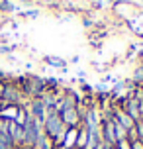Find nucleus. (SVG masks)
<instances>
[{
  "label": "nucleus",
  "mask_w": 143,
  "mask_h": 149,
  "mask_svg": "<svg viewBox=\"0 0 143 149\" xmlns=\"http://www.w3.org/2000/svg\"><path fill=\"white\" fill-rule=\"evenodd\" d=\"M20 90H22L26 96L31 98H39L43 92L47 90L45 86V79H41V77H28V79H22V84H20Z\"/></svg>",
  "instance_id": "1"
},
{
  "label": "nucleus",
  "mask_w": 143,
  "mask_h": 149,
  "mask_svg": "<svg viewBox=\"0 0 143 149\" xmlns=\"http://www.w3.org/2000/svg\"><path fill=\"white\" fill-rule=\"evenodd\" d=\"M6 126H8V134L12 137L16 149H20V145H22V141H24V126L18 124L16 120H6Z\"/></svg>",
  "instance_id": "2"
},
{
  "label": "nucleus",
  "mask_w": 143,
  "mask_h": 149,
  "mask_svg": "<svg viewBox=\"0 0 143 149\" xmlns=\"http://www.w3.org/2000/svg\"><path fill=\"white\" fill-rule=\"evenodd\" d=\"M100 137L104 143H110V145H116L118 139H116V134H114V126H112V118H104L102 124H100Z\"/></svg>",
  "instance_id": "3"
},
{
  "label": "nucleus",
  "mask_w": 143,
  "mask_h": 149,
  "mask_svg": "<svg viewBox=\"0 0 143 149\" xmlns=\"http://www.w3.org/2000/svg\"><path fill=\"white\" fill-rule=\"evenodd\" d=\"M112 118L116 120V122H118V124H120L121 127H126V130H131V127H135V122H133V120L129 118V114H126V112L121 110L120 106L118 104H114V110H112Z\"/></svg>",
  "instance_id": "4"
},
{
  "label": "nucleus",
  "mask_w": 143,
  "mask_h": 149,
  "mask_svg": "<svg viewBox=\"0 0 143 149\" xmlns=\"http://www.w3.org/2000/svg\"><path fill=\"white\" fill-rule=\"evenodd\" d=\"M28 110H30V114H31L35 120H39L41 124L45 122V118H47V108L43 106V102H41L39 98H31V100H30V106H28Z\"/></svg>",
  "instance_id": "5"
},
{
  "label": "nucleus",
  "mask_w": 143,
  "mask_h": 149,
  "mask_svg": "<svg viewBox=\"0 0 143 149\" xmlns=\"http://www.w3.org/2000/svg\"><path fill=\"white\" fill-rule=\"evenodd\" d=\"M33 149H55V143H53V139L49 137L47 134H39L37 141H35V145H33Z\"/></svg>",
  "instance_id": "6"
},
{
  "label": "nucleus",
  "mask_w": 143,
  "mask_h": 149,
  "mask_svg": "<svg viewBox=\"0 0 143 149\" xmlns=\"http://www.w3.org/2000/svg\"><path fill=\"white\" fill-rule=\"evenodd\" d=\"M43 61H45L49 67H55V69H65L67 67V61L61 59V57H57V55H45Z\"/></svg>",
  "instance_id": "7"
},
{
  "label": "nucleus",
  "mask_w": 143,
  "mask_h": 149,
  "mask_svg": "<svg viewBox=\"0 0 143 149\" xmlns=\"http://www.w3.org/2000/svg\"><path fill=\"white\" fill-rule=\"evenodd\" d=\"M86 141H88V132H86L84 126H81L78 127V135H76V149H84Z\"/></svg>",
  "instance_id": "8"
},
{
  "label": "nucleus",
  "mask_w": 143,
  "mask_h": 149,
  "mask_svg": "<svg viewBox=\"0 0 143 149\" xmlns=\"http://www.w3.org/2000/svg\"><path fill=\"white\" fill-rule=\"evenodd\" d=\"M16 10H18V6H16L12 0H0V12L2 14H12Z\"/></svg>",
  "instance_id": "9"
},
{
  "label": "nucleus",
  "mask_w": 143,
  "mask_h": 149,
  "mask_svg": "<svg viewBox=\"0 0 143 149\" xmlns=\"http://www.w3.org/2000/svg\"><path fill=\"white\" fill-rule=\"evenodd\" d=\"M16 12H18V16H22V18H37L39 16L37 8H30V10H20V8H18Z\"/></svg>",
  "instance_id": "10"
},
{
  "label": "nucleus",
  "mask_w": 143,
  "mask_h": 149,
  "mask_svg": "<svg viewBox=\"0 0 143 149\" xmlns=\"http://www.w3.org/2000/svg\"><path fill=\"white\" fill-rule=\"evenodd\" d=\"M116 149H131V143L128 139H124V141H118L116 143Z\"/></svg>",
  "instance_id": "11"
},
{
  "label": "nucleus",
  "mask_w": 143,
  "mask_h": 149,
  "mask_svg": "<svg viewBox=\"0 0 143 149\" xmlns=\"http://www.w3.org/2000/svg\"><path fill=\"white\" fill-rule=\"evenodd\" d=\"M135 130H137V137H139V141H143V124H141V122H137V124H135Z\"/></svg>",
  "instance_id": "12"
},
{
  "label": "nucleus",
  "mask_w": 143,
  "mask_h": 149,
  "mask_svg": "<svg viewBox=\"0 0 143 149\" xmlns=\"http://www.w3.org/2000/svg\"><path fill=\"white\" fill-rule=\"evenodd\" d=\"M14 51V47H12V45H0V53H6V55H10V53Z\"/></svg>",
  "instance_id": "13"
},
{
  "label": "nucleus",
  "mask_w": 143,
  "mask_h": 149,
  "mask_svg": "<svg viewBox=\"0 0 143 149\" xmlns=\"http://www.w3.org/2000/svg\"><path fill=\"white\" fill-rule=\"evenodd\" d=\"M0 149H16V145H14V143L4 141V139H0Z\"/></svg>",
  "instance_id": "14"
},
{
  "label": "nucleus",
  "mask_w": 143,
  "mask_h": 149,
  "mask_svg": "<svg viewBox=\"0 0 143 149\" xmlns=\"http://www.w3.org/2000/svg\"><path fill=\"white\" fill-rule=\"evenodd\" d=\"M96 149H116V145H110V143H104V141H100V145H98Z\"/></svg>",
  "instance_id": "15"
},
{
  "label": "nucleus",
  "mask_w": 143,
  "mask_h": 149,
  "mask_svg": "<svg viewBox=\"0 0 143 149\" xmlns=\"http://www.w3.org/2000/svg\"><path fill=\"white\" fill-rule=\"evenodd\" d=\"M131 143V149H143V141H139V139H137V141H129Z\"/></svg>",
  "instance_id": "16"
},
{
  "label": "nucleus",
  "mask_w": 143,
  "mask_h": 149,
  "mask_svg": "<svg viewBox=\"0 0 143 149\" xmlns=\"http://www.w3.org/2000/svg\"><path fill=\"white\" fill-rule=\"evenodd\" d=\"M83 24L86 26V28H92V26H94V22H92V20H88V18H83Z\"/></svg>",
  "instance_id": "17"
},
{
  "label": "nucleus",
  "mask_w": 143,
  "mask_h": 149,
  "mask_svg": "<svg viewBox=\"0 0 143 149\" xmlns=\"http://www.w3.org/2000/svg\"><path fill=\"white\" fill-rule=\"evenodd\" d=\"M39 2H43L45 6H55V2H57V0H39Z\"/></svg>",
  "instance_id": "18"
},
{
  "label": "nucleus",
  "mask_w": 143,
  "mask_h": 149,
  "mask_svg": "<svg viewBox=\"0 0 143 149\" xmlns=\"http://www.w3.org/2000/svg\"><path fill=\"white\" fill-rule=\"evenodd\" d=\"M139 114H141V120H143V100L139 102Z\"/></svg>",
  "instance_id": "19"
},
{
  "label": "nucleus",
  "mask_w": 143,
  "mask_h": 149,
  "mask_svg": "<svg viewBox=\"0 0 143 149\" xmlns=\"http://www.w3.org/2000/svg\"><path fill=\"white\" fill-rule=\"evenodd\" d=\"M137 57H139V59L143 61V49H141V51H137Z\"/></svg>",
  "instance_id": "20"
},
{
  "label": "nucleus",
  "mask_w": 143,
  "mask_h": 149,
  "mask_svg": "<svg viewBox=\"0 0 143 149\" xmlns=\"http://www.w3.org/2000/svg\"><path fill=\"white\" fill-rule=\"evenodd\" d=\"M139 2H143V0H139Z\"/></svg>",
  "instance_id": "21"
},
{
  "label": "nucleus",
  "mask_w": 143,
  "mask_h": 149,
  "mask_svg": "<svg viewBox=\"0 0 143 149\" xmlns=\"http://www.w3.org/2000/svg\"><path fill=\"white\" fill-rule=\"evenodd\" d=\"M141 124H143V120H141Z\"/></svg>",
  "instance_id": "22"
},
{
  "label": "nucleus",
  "mask_w": 143,
  "mask_h": 149,
  "mask_svg": "<svg viewBox=\"0 0 143 149\" xmlns=\"http://www.w3.org/2000/svg\"><path fill=\"white\" fill-rule=\"evenodd\" d=\"M0 39H2V37H0Z\"/></svg>",
  "instance_id": "23"
}]
</instances>
